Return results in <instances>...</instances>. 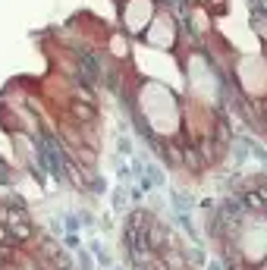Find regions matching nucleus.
I'll return each mask as SVG.
<instances>
[{
    "instance_id": "f257e3e1",
    "label": "nucleus",
    "mask_w": 267,
    "mask_h": 270,
    "mask_svg": "<svg viewBox=\"0 0 267 270\" xmlns=\"http://www.w3.org/2000/svg\"><path fill=\"white\" fill-rule=\"evenodd\" d=\"M76 113L82 116V120H91V107H82V104H76Z\"/></svg>"
}]
</instances>
